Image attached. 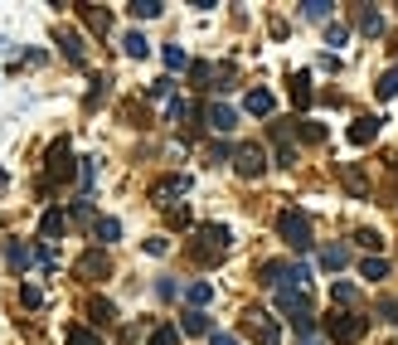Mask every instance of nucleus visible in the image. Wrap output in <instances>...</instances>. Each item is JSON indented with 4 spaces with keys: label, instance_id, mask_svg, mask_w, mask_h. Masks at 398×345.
I'll return each mask as SVG.
<instances>
[{
    "label": "nucleus",
    "instance_id": "nucleus-1",
    "mask_svg": "<svg viewBox=\"0 0 398 345\" xmlns=\"http://www.w3.org/2000/svg\"><path fill=\"white\" fill-rule=\"evenodd\" d=\"M229 243H234V234H229L224 224H199V229H194V243H189V258H194V263H219V258L229 253Z\"/></svg>",
    "mask_w": 398,
    "mask_h": 345
},
{
    "label": "nucleus",
    "instance_id": "nucleus-2",
    "mask_svg": "<svg viewBox=\"0 0 398 345\" xmlns=\"http://www.w3.org/2000/svg\"><path fill=\"white\" fill-rule=\"evenodd\" d=\"M78 175V160H73V146H68V136H58L49 146V156H44V185H68Z\"/></svg>",
    "mask_w": 398,
    "mask_h": 345
},
{
    "label": "nucleus",
    "instance_id": "nucleus-3",
    "mask_svg": "<svg viewBox=\"0 0 398 345\" xmlns=\"http://www.w3.org/2000/svg\"><path fill=\"white\" fill-rule=\"evenodd\" d=\"M277 234H282V243H287V248H296V253H306V248H311V219H306V214L301 210H282L277 214Z\"/></svg>",
    "mask_w": 398,
    "mask_h": 345
},
{
    "label": "nucleus",
    "instance_id": "nucleus-4",
    "mask_svg": "<svg viewBox=\"0 0 398 345\" xmlns=\"http://www.w3.org/2000/svg\"><path fill=\"white\" fill-rule=\"evenodd\" d=\"M365 331H370V321L355 316V311H330V316H325V336L335 345H360Z\"/></svg>",
    "mask_w": 398,
    "mask_h": 345
},
{
    "label": "nucleus",
    "instance_id": "nucleus-5",
    "mask_svg": "<svg viewBox=\"0 0 398 345\" xmlns=\"http://www.w3.org/2000/svg\"><path fill=\"white\" fill-rule=\"evenodd\" d=\"M243 331L258 345H282V326H277L272 311H263V307H248V311H243Z\"/></svg>",
    "mask_w": 398,
    "mask_h": 345
},
{
    "label": "nucleus",
    "instance_id": "nucleus-6",
    "mask_svg": "<svg viewBox=\"0 0 398 345\" xmlns=\"http://www.w3.org/2000/svg\"><path fill=\"white\" fill-rule=\"evenodd\" d=\"M234 170H239L243 180H258V175L267 170V156H263V146H258V141H248V146H239V151H234Z\"/></svg>",
    "mask_w": 398,
    "mask_h": 345
},
{
    "label": "nucleus",
    "instance_id": "nucleus-7",
    "mask_svg": "<svg viewBox=\"0 0 398 345\" xmlns=\"http://www.w3.org/2000/svg\"><path fill=\"white\" fill-rule=\"evenodd\" d=\"M107 272H112V263H107L103 248H88V253L78 258V277H88V282H103Z\"/></svg>",
    "mask_w": 398,
    "mask_h": 345
},
{
    "label": "nucleus",
    "instance_id": "nucleus-8",
    "mask_svg": "<svg viewBox=\"0 0 398 345\" xmlns=\"http://www.w3.org/2000/svg\"><path fill=\"white\" fill-rule=\"evenodd\" d=\"M204 122H209L219 136H229L234 127H239V112H234V107H224V103H214L209 112H204Z\"/></svg>",
    "mask_w": 398,
    "mask_h": 345
},
{
    "label": "nucleus",
    "instance_id": "nucleus-9",
    "mask_svg": "<svg viewBox=\"0 0 398 345\" xmlns=\"http://www.w3.org/2000/svg\"><path fill=\"white\" fill-rule=\"evenodd\" d=\"M316 98V88H311V73H292V107L296 112H306Z\"/></svg>",
    "mask_w": 398,
    "mask_h": 345
},
{
    "label": "nucleus",
    "instance_id": "nucleus-10",
    "mask_svg": "<svg viewBox=\"0 0 398 345\" xmlns=\"http://www.w3.org/2000/svg\"><path fill=\"white\" fill-rule=\"evenodd\" d=\"M243 107H248L253 117H272V107H277V98H272L267 88H253V93L243 98Z\"/></svg>",
    "mask_w": 398,
    "mask_h": 345
},
{
    "label": "nucleus",
    "instance_id": "nucleus-11",
    "mask_svg": "<svg viewBox=\"0 0 398 345\" xmlns=\"http://www.w3.org/2000/svg\"><path fill=\"white\" fill-rule=\"evenodd\" d=\"M185 190H189L185 175H165V180H156V185H151V200H156V205H165V195H185Z\"/></svg>",
    "mask_w": 398,
    "mask_h": 345
},
{
    "label": "nucleus",
    "instance_id": "nucleus-12",
    "mask_svg": "<svg viewBox=\"0 0 398 345\" xmlns=\"http://www.w3.org/2000/svg\"><path fill=\"white\" fill-rule=\"evenodd\" d=\"M374 136H379V117H355V127H350V141H355V146H370Z\"/></svg>",
    "mask_w": 398,
    "mask_h": 345
},
{
    "label": "nucleus",
    "instance_id": "nucleus-13",
    "mask_svg": "<svg viewBox=\"0 0 398 345\" xmlns=\"http://www.w3.org/2000/svg\"><path fill=\"white\" fill-rule=\"evenodd\" d=\"M78 15H83V25L93 29V34H107V29H112V15L98 10V5H78Z\"/></svg>",
    "mask_w": 398,
    "mask_h": 345
},
{
    "label": "nucleus",
    "instance_id": "nucleus-14",
    "mask_svg": "<svg viewBox=\"0 0 398 345\" xmlns=\"http://www.w3.org/2000/svg\"><path fill=\"white\" fill-rule=\"evenodd\" d=\"M88 321H93V326H112V321H117V307H112L107 297H93V302H88Z\"/></svg>",
    "mask_w": 398,
    "mask_h": 345
},
{
    "label": "nucleus",
    "instance_id": "nucleus-15",
    "mask_svg": "<svg viewBox=\"0 0 398 345\" xmlns=\"http://www.w3.org/2000/svg\"><path fill=\"white\" fill-rule=\"evenodd\" d=\"M345 263H350V248H345V243H330V248H320V267H325V272H340Z\"/></svg>",
    "mask_w": 398,
    "mask_h": 345
},
{
    "label": "nucleus",
    "instance_id": "nucleus-16",
    "mask_svg": "<svg viewBox=\"0 0 398 345\" xmlns=\"http://www.w3.org/2000/svg\"><path fill=\"white\" fill-rule=\"evenodd\" d=\"M58 44H63V58H68V63H83V58H88V53H83V34H78V29H63Z\"/></svg>",
    "mask_w": 398,
    "mask_h": 345
},
{
    "label": "nucleus",
    "instance_id": "nucleus-17",
    "mask_svg": "<svg viewBox=\"0 0 398 345\" xmlns=\"http://www.w3.org/2000/svg\"><path fill=\"white\" fill-rule=\"evenodd\" d=\"M63 229H68L63 210H44V219H39V234H44V239H63Z\"/></svg>",
    "mask_w": 398,
    "mask_h": 345
},
{
    "label": "nucleus",
    "instance_id": "nucleus-18",
    "mask_svg": "<svg viewBox=\"0 0 398 345\" xmlns=\"http://www.w3.org/2000/svg\"><path fill=\"white\" fill-rule=\"evenodd\" d=\"M122 49H127V58H146V53H151V39H146L141 29H127V34H122Z\"/></svg>",
    "mask_w": 398,
    "mask_h": 345
},
{
    "label": "nucleus",
    "instance_id": "nucleus-19",
    "mask_svg": "<svg viewBox=\"0 0 398 345\" xmlns=\"http://www.w3.org/2000/svg\"><path fill=\"white\" fill-rule=\"evenodd\" d=\"M180 331H185V336H214V331H209V316H204V311H194V307L180 316Z\"/></svg>",
    "mask_w": 398,
    "mask_h": 345
},
{
    "label": "nucleus",
    "instance_id": "nucleus-20",
    "mask_svg": "<svg viewBox=\"0 0 398 345\" xmlns=\"http://www.w3.org/2000/svg\"><path fill=\"white\" fill-rule=\"evenodd\" d=\"M340 175H345V190H350V195H360V200L370 195V180H365V170H360V165H345Z\"/></svg>",
    "mask_w": 398,
    "mask_h": 345
},
{
    "label": "nucleus",
    "instance_id": "nucleus-21",
    "mask_svg": "<svg viewBox=\"0 0 398 345\" xmlns=\"http://www.w3.org/2000/svg\"><path fill=\"white\" fill-rule=\"evenodd\" d=\"M258 282H263V287H282V282H287V263H277V258H272V263H263Z\"/></svg>",
    "mask_w": 398,
    "mask_h": 345
},
{
    "label": "nucleus",
    "instance_id": "nucleus-22",
    "mask_svg": "<svg viewBox=\"0 0 398 345\" xmlns=\"http://www.w3.org/2000/svg\"><path fill=\"white\" fill-rule=\"evenodd\" d=\"M185 297H189V307H194V311H204V307L214 302V287H209V282H189Z\"/></svg>",
    "mask_w": 398,
    "mask_h": 345
},
{
    "label": "nucleus",
    "instance_id": "nucleus-23",
    "mask_svg": "<svg viewBox=\"0 0 398 345\" xmlns=\"http://www.w3.org/2000/svg\"><path fill=\"white\" fill-rule=\"evenodd\" d=\"M63 345H103V336L88 331V326H68V331H63Z\"/></svg>",
    "mask_w": 398,
    "mask_h": 345
},
{
    "label": "nucleus",
    "instance_id": "nucleus-24",
    "mask_svg": "<svg viewBox=\"0 0 398 345\" xmlns=\"http://www.w3.org/2000/svg\"><path fill=\"white\" fill-rule=\"evenodd\" d=\"M160 58H165V68H170V73H180V68H189V53L180 49V44H165V49H160Z\"/></svg>",
    "mask_w": 398,
    "mask_h": 345
},
{
    "label": "nucleus",
    "instance_id": "nucleus-25",
    "mask_svg": "<svg viewBox=\"0 0 398 345\" xmlns=\"http://www.w3.org/2000/svg\"><path fill=\"white\" fill-rule=\"evenodd\" d=\"M93 229H98V243H103V248H107V243H117V239H122V224H117L112 214H107V219H98Z\"/></svg>",
    "mask_w": 398,
    "mask_h": 345
},
{
    "label": "nucleus",
    "instance_id": "nucleus-26",
    "mask_svg": "<svg viewBox=\"0 0 398 345\" xmlns=\"http://www.w3.org/2000/svg\"><path fill=\"white\" fill-rule=\"evenodd\" d=\"M360 34L379 39V34H384V15H379V10H360Z\"/></svg>",
    "mask_w": 398,
    "mask_h": 345
},
{
    "label": "nucleus",
    "instance_id": "nucleus-27",
    "mask_svg": "<svg viewBox=\"0 0 398 345\" xmlns=\"http://www.w3.org/2000/svg\"><path fill=\"white\" fill-rule=\"evenodd\" d=\"M360 277H365V282H384V277H389V263H384V258H365V263H360Z\"/></svg>",
    "mask_w": 398,
    "mask_h": 345
},
{
    "label": "nucleus",
    "instance_id": "nucleus-28",
    "mask_svg": "<svg viewBox=\"0 0 398 345\" xmlns=\"http://www.w3.org/2000/svg\"><path fill=\"white\" fill-rule=\"evenodd\" d=\"M5 258H10V267H15V272H25V267L34 263V253H29L25 243H10V248H5Z\"/></svg>",
    "mask_w": 398,
    "mask_h": 345
},
{
    "label": "nucleus",
    "instance_id": "nucleus-29",
    "mask_svg": "<svg viewBox=\"0 0 398 345\" xmlns=\"http://www.w3.org/2000/svg\"><path fill=\"white\" fill-rule=\"evenodd\" d=\"M374 93H379L384 103H389V98H398V63H394V68H389V73H384L379 83H374Z\"/></svg>",
    "mask_w": 398,
    "mask_h": 345
},
{
    "label": "nucleus",
    "instance_id": "nucleus-30",
    "mask_svg": "<svg viewBox=\"0 0 398 345\" xmlns=\"http://www.w3.org/2000/svg\"><path fill=\"white\" fill-rule=\"evenodd\" d=\"M165 117H170V122H189V117H199V112H194V107H189L185 98H170V107H165Z\"/></svg>",
    "mask_w": 398,
    "mask_h": 345
},
{
    "label": "nucleus",
    "instance_id": "nucleus-31",
    "mask_svg": "<svg viewBox=\"0 0 398 345\" xmlns=\"http://www.w3.org/2000/svg\"><path fill=\"white\" fill-rule=\"evenodd\" d=\"M296 136L311 141V146H320V141H325V127H320V122H296Z\"/></svg>",
    "mask_w": 398,
    "mask_h": 345
},
{
    "label": "nucleus",
    "instance_id": "nucleus-32",
    "mask_svg": "<svg viewBox=\"0 0 398 345\" xmlns=\"http://www.w3.org/2000/svg\"><path fill=\"white\" fill-rule=\"evenodd\" d=\"M330 10H335L330 0H306V5H301V15H306V20H330Z\"/></svg>",
    "mask_w": 398,
    "mask_h": 345
},
{
    "label": "nucleus",
    "instance_id": "nucleus-33",
    "mask_svg": "<svg viewBox=\"0 0 398 345\" xmlns=\"http://www.w3.org/2000/svg\"><path fill=\"white\" fill-rule=\"evenodd\" d=\"M277 132V165H296V151H292V141L282 136V127H272Z\"/></svg>",
    "mask_w": 398,
    "mask_h": 345
},
{
    "label": "nucleus",
    "instance_id": "nucleus-34",
    "mask_svg": "<svg viewBox=\"0 0 398 345\" xmlns=\"http://www.w3.org/2000/svg\"><path fill=\"white\" fill-rule=\"evenodd\" d=\"M132 15H136V20H156L160 0H132Z\"/></svg>",
    "mask_w": 398,
    "mask_h": 345
},
{
    "label": "nucleus",
    "instance_id": "nucleus-35",
    "mask_svg": "<svg viewBox=\"0 0 398 345\" xmlns=\"http://www.w3.org/2000/svg\"><path fill=\"white\" fill-rule=\"evenodd\" d=\"M151 345H180V331H175V326H156V331H151Z\"/></svg>",
    "mask_w": 398,
    "mask_h": 345
},
{
    "label": "nucleus",
    "instance_id": "nucleus-36",
    "mask_svg": "<svg viewBox=\"0 0 398 345\" xmlns=\"http://www.w3.org/2000/svg\"><path fill=\"white\" fill-rule=\"evenodd\" d=\"M78 175H83V190H93V180H98V160L83 156V160H78Z\"/></svg>",
    "mask_w": 398,
    "mask_h": 345
},
{
    "label": "nucleus",
    "instance_id": "nucleus-37",
    "mask_svg": "<svg viewBox=\"0 0 398 345\" xmlns=\"http://www.w3.org/2000/svg\"><path fill=\"white\" fill-rule=\"evenodd\" d=\"M355 243H360V248H374V253H379V248H384V234H374V229H360V234H355Z\"/></svg>",
    "mask_w": 398,
    "mask_h": 345
},
{
    "label": "nucleus",
    "instance_id": "nucleus-38",
    "mask_svg": "<svg viewBox=\"0 0 398 345\" xmlns=\"http://www.w3.org/2000/svg\"><path fill=\"white\" fill-rule=\"evenodd\" d=\"M345 39H350V29H345V25H325V44H335V49H340Z\"/></svg>",
    "mask_w": 398,
    "mask_h": 345
},
{
    "label": "nucleus",
    "instance_id": "nucleus-39",
    "mask_svg": "<svg viewBox=\"0 0 398 345\" xmlns=\"http://www.w3.org/2000/svg\"><path fill=\"white\" fill-rule=\"evenodd\" d=\"M330 297H335L340 307H350V302H355V287H350V282H335V287H330Z\"/></svg>",
    "mask_w": 398,
    "mask_h": 345
},
{
    "label": "nucleus",
    "instance_id": "nucleus-40",
    "mask_svg": "<svg viewBox=\"0 0 398 345\" xmlns=\"http://www.w3.org/2000/svg\"><path fill=\"white\" fill-rule=\"evenodd\" d=\"M209 73H214L209 63H189V78L199 83V88H209Z\"/></svg>",
    "mask_w": 398,
    "mask_h": 345
},
{
    "label": "nucleus",
    "instance_id": "nucleus-41",
    "mask_svg": "<svg viewBox=\"0 0 398 345\" xmlns=\"http://www.w3.org/2000/svg\"><path fill=\"white\" fill-rule=\"evenodd\" d=\"M20 302H25V307H44V292H39V287H20Z\"/></svg>",
    "mask_w": 398,
    "mask_h": 345
},
{
    "label": "nucleus",
    "instance_id": "nucleus-42",
    "mask_svg": "<svg viewBox=\"0 0 398 345\" xmlns=\"http://www.w3.org/2000/svg\"><path fill=\"white\" fill-rule=\"evenodd\" d=\"M170 93H175V83H170V78H156V83H151V98H170Z\"/></svg>",
    "mask_w": 398,
    "mask_h": 345
},
{
    "label": "nucleus",
    "instance_id": "nucleus-43",
    "mask_svg": "<svg viewBox=\"0 0 398 345\" xmlns=\"http://www.w3.org/2000/svg\"><path fill=\"white\" fill-rule=\"evenodd\" d=\"M103 93H107V78H93V93H88V107H98V103H103Z\"/></svg>",
    "mask_w": 398,
    "mask_h": 345
},
{
    "label": "nucleus",
    "instance_id": "nucleus-44",
    "mask_svg": "<svg viewBox=\"0 0 398 345\" xmlns=\"http://www.w3.org/2000/svg\"><path fill=\"white\" fill-rule=\"evenodd\" d=\"M229 156H234V151H229L224 141H214V146H209V165H219V160H229Z\"/></svg>",
    "mask_w": 398,
    "mask_h": 345
},
{
    "label": "nucleus",
    "instance_id": "nucleus-45",
    "mask_svg": "<svg viewBox=\"0 0 398 345\" xmlns=\"http://www.w3.org/2000/svg\"><path fill=\"white\" fill-rule=\"evenodd\" d=\"M170 224H175V229H189V210H185V205L170 210Z\"/></svg>",
    "mask_w": 398,
    "mask_h": 345
},
{
    "label": "nucleus",
    "instance_id": "nucleus-46",
    "mask_svg": "<svg viewBox=\"0 0 398 345\" xmlns=\"http://www.w3.org/2000/svg\"><path fill=\"white\" fill-rule=\"evenodd\" d=\"M379 316L389 321V326H398V302H379Z\"/></svg>",
    "mask_w": 398,
    "mask_h": 345
},
{
    "label": "nucleus",
    "instance_id": "nucleus-47",
    "mask_svg": "<svg viewBox=\"0 0 398 345\" xmlns=\"http://www.w3.org/2000/svg\"><path fill=\"white\" fill-rule=\"evenodd\" d=\"M209 345H239V336H229V331H214Z\"/></svg>",
    "mask_w": 398,
    "mask_h": 345
},
{
    "label": "nucleus",
    "instance_id": "nucleus-48",
    "mask_svg": "<svg viewBox=\"0 0 398 345\" xmlns=\"http://www.w3.org/2000/svg\"><path fill=\"white\" fill-rule=\"evenodd\" d=\"M296 345H325V341H320L316 331H311V336H296Z\"/></svg>",
    "mask_w": 398,
    "mask_h": 345
},
{
    "label": "nucleus",
    "instance_id": "nucleus-49",
    "mask_svg": "<svg viewBox=\"0 0 398 345\" xmlns=\"http://www.w3.org/2000/svg\"><path fill=\"white\" fill-rule=\"evenodd\" d=\"M0 190H5V170H0Z\"/></svg>",
    "mask_w": 398,
    "mask_h": 345
}]
</instances>
